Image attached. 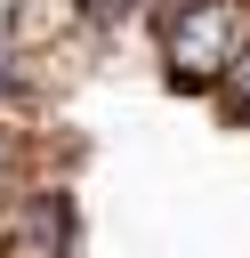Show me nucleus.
<instances>
[{
    "instance_id": "obj_1",
    "label": "nucleus",
    "mask_w": 250,
    "mask_h": 258,
    "mask_svg": "<svg viewBox=\"0 0 250 258\" xmlns=\"http://www.w3.org/2000/svg\"><path fill=\"white\" fill-rule=\"evenodd\" d=\"M81 250V202L56 177H24L0 210V258H73Z\"/></svg>"
},
{
    "instance_id": "obj_2",
    "label": "nucleus",
    "mask_w": 250,
    "mask_h": 258,
    "mask_svg": "<svg viewBox=\"0 0 250 258\" xmlns=\"http://www.w3.org/2000/svg\"><path fill=\"white\" fill-rule=\"evenodd\" d=\"M210 105H218L234 129H250V40H242V56L226 64V81H218V97H210Z\"/></svg>"
},
{
    "instance_id": "obj_3",
    "label": "nucleus",
    "mask_w": 250,
    "mask_h": 258,
    "mask_svg": "<svg viewBox=\"0 0 250 258\" xmlns=\"http://www.w3.org/2000/svg\"><path fill=\"white\" fill-rule=\"evenodd\" d=\"M145 8H161V0H73V16H81L89 32H113V24H129V16H145Z\"/></svg>"
},
{
    "instance_id": "obj_4",
    "label": "nucleus",
    "mask_w": 250,
    "mask_h": 258,
    "mask_svg": "<svg viewBox=\"0 0 250 258\" xmlns=\"http://www.w3.org/2000/svg\"><path fill=\"white\" fill-rule=\"evenodd\" d=\"M24 185V145H16V129L0 121V210H8V194Z\"/></svg>"
}]
</instances>
